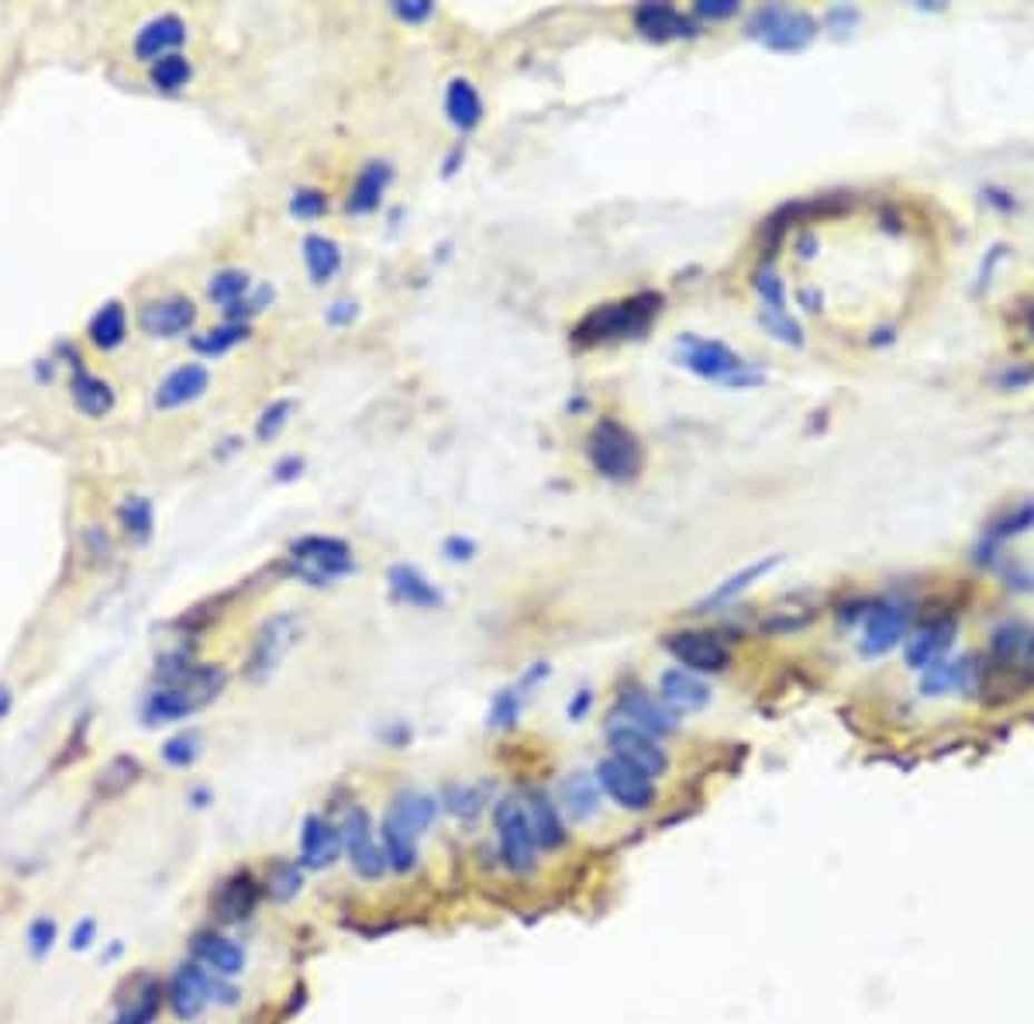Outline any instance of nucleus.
<instances>
[{
    "label": "nucleus",
    "mask_w": 1034,
    "mask_h": 1024,
    "mask_svg": "<svg viewBox=\"0 0 1034 1024\" xmlns=\"http://www.w3.org/2000/svg\"><path fill=\"white\" fill-rule=\"evenodd\" d=\"M190 800H194V807H207V804H210V794H207L204 787H194V790H190Z\"/></svg>",
    "instance_id": "61"
},
{
    "label": "nucleus",
    "mask_w": 1034,
    "mask_h": 1024,
    "mask_svg": "<svg viewBox=\"0 0 1034 1024\" xmlns=\"http://www.w3.org/2000/svg\"><path fill=\"white\" fill-rule=\"evenodd\" d=\"M386 580H390V590H394V597L404 600V604H411V608L432 611V608H442V604H445L442 590H439L435 583H427V577L417 573L414 567H407V562H397V567L390 570Z\"/></svg>",
    "instance_id": "29"
},
{
    "label": "nucleus",
    "mask_w": 1034,
    "mask_h": 1024,
    "mask_svg": "<svg viewBox=\"0 0 1034 1024\" xmlns=\"http://www.w3.org/2000/svg\"><path fill=\"white\" fill-rule=\"evenodd\" d=\"M163 759L166 766L173 769H190L197 759H200V735L197 731H180L173 735L166 746H163Z\"/></svg>",
    "instance_id": "43"
},
{
    "label": "nucleus",
    "mask_w": 1034,
    "mask_h": 1024,
    "mask_svg": "<svg viewBox=\"0 0 1034 1024\" xmlns=\"http://www.w3.org/2000/svg\"><path fill=\"white\" fill-rule=\"evenodd\" d=\"M559 810L573 821V825H583L590 821L597 810H600V784L593 772H569L562 787H559Z\"/></svg>",
    "instance_id": "28"
},
{
    "label": "nucleus",
    "mask_w": 1034,
    "mask_h": 1024,
    "mask_svg": "<svg viewBox=\"0 0 1034 1024\" xmlns=\"http://www.w3.org/2000/svg\"><path fill=\"white\" fill-rule=\"evenodd\" d=\"M1031 380H1034V366H1027V370H1021V366H1011L1007 373H1001V376H996V383H1001V386H1007V391H1011V386H1014V391H1017V386H1024V383H1031Z\"/></svg>",
    "instance_id": "56"
},
{
    "label": "nucleus",
    "mask_w": 1034,
    "mask_h": 1024,
    "mask_svg": "<svg viewBox=\"0 0 1034 1024\" xmlns=\"http://www.w3.org/2000/svg\"><path fill=\"white\" fill-rule=\"evenodd\" d=\"M259 897H263V883L248 869H238L228 879H221L218 890L210 894V910L218 922L238 925L245 917H253V910L259 907Z\"/></svg>",
    "instance_id": "13"
},
{
    "label": "nucleus",
    "mask_w": 1034,
    "mask_h": 1024,
    "mask_svg": "<svg viewBox=\"0 0 1034 1024\" xmlns=\"http://www.w3.org/2000/svg\"><path fill=\"white\" fill-rule=\"evenodd\" d=\"M738 0H700L693 8L697 18H707V21H725V18H735L738 14Z\"/></svg>",
    "instance_id": "51"
},
{
    "label": "nucleus",
    "mask_w": 1034,
    "mask_h": 1024,
    "mask_svg": "<svg viewBox=\"0 0 1034 1024\" xmlns=\"http://www.w3.org/2000/svg\"><path fill=\"white\" fill-rule=\"evenodd\" d=\"M669 656L690 673H725L731 666V649L715 631H672L666 634Z\"/></svg>",
    "instance_id": "11"
},
{
    "label": "nucleus",
    "mask_w": 1034,
    "mask_h": 1024,
    "mask_svg": "<svg viewBox=\"0 0 1034 1024\" xmlns=\"http://www.w3.org/2000/svg\"><path fill=\"white\" fill-rule=\"evenodd\" d=\"M386 184H390V166L386 163H366L360 169V176H355L345 207L352 210V215H373V210L380 207V197L386 194Z\"/></svg>",
    "instance_id": "31"
},
{
    "label": "nucleus",
    "mask_w": 1034,
    "mask_h": 1024,
    "mask_svg": "<svg viewBox=\"0 0 1034 1024\" xmlns=\"http://www.w3.org/2000/svg\"><path fill=\"white\" fill-rule=\"evenodd\" d=\"M248 338V325H238V322H225V325H218V328H207V332H200V335H194V352H200V356H225V352H232L235 345H242Z\"/></svg>",
    "instance_id": "40"
},
{
    "label": "nucleus",
    "mask_w": 1034,
    "mask_h": 1024,
    "mask_svg": "<svg viewBox=\"0 0 1034 1024\" xmlns=\"http://www.w3.org/2000/svg\"><path fill=\"white\" fill-rule=\"evenodd\" d=\"M779 567V555H772V559H762V562H752V567H745L741 573H735V577H728L715 593H710L700 608H718V604H728L731 597H738L741 590H748L756 580H762L766 573H772Z\"/></svg>",
    "instance_id": "38"
},
{
    "label": "nucleus",
    "mask_w": 1034,
    "mask_h": 1024,
    "mask_svg": "<svg viewBox=\"0 0 1034 1024\" xmlns=\"http://www.w3.org/2000/svg\"><path fill=\"white\" fill-rule=\"evenodd\" d=\"M955 631H958V628H955V621H948V618L924 624V628L914 634V639H907V649H904L907 666L917 669V673H924L928 666L942 662L945 652H948L952 642H955Z\"/></svg>",
    "instance_id": "27"
},
{
    "label": "nucleus",
    "mask_w": 1034,
    "mask_h": 1024,
    "mask_svg": "<svg viewBox=\"0 0 1034 1024\" xmlns=\"http://www.w3.org/2000/svg\"><path fill=\"white\" fill-rule=\"evenodd\" d=\"M210 391V373L200 363H184L176 366L159 386H156V407L159 411H176L200 401Z\"/></svg>",
    "instance_id": "19"
},
{
    "label": "nucleus",
    "mask_w": 1034,
    "mask_h": 1024,
    "mask_svg": "<svg viewBox=\"0 0 1034 1024\" xmlns=\"http://www.w3.org/2000/svg\"><path fill=\"white\" fill-rule=\"evenodd\" d=\"M439 800H442L445 810H452L455 818L473 821V818L483 815V807L490 804V794H486V787H473V784H445Z\"/></svg>",
    "instance_id": "37"
},
{
    "label": "nucleus",
    "mask_w": 1034,
    "mask_h": 1024,
    "mask_svg": "<svg viewBox=\"0 0 1034 1024\" xmlns=\"http://www.w3.org/2000/svg\"><path fill=\"white\" fill-rule=\"evenodd\" d=\"M338 828H342V849H345L352 869L360 873L363 879H370V883L383 879V873H386L390 866H386V856H383V845L376 841L373 818L366 815V810H363V807H352Z\"/></svg>",
    "instance_id": "10"
},
{
    "label": "nucleus",
    "mask_w": 1034,
    "mask_h": 1024,
    "mask_svg": "<svg viewBox=\"0 0 1034 1024\" xmlns=\"http://www.w3.org/2000/svg\"><path fill=\"white\" fill-rule=\"evenodd\" d=\"M197 322V304L190 297H156L138 307V328L149 338H180Z\"/></svg>",
    "instance_id": "12"
},
{
    "label": "nucleus",
    "mask_w": 1034,
    "mask_h": 1024,
    "mask_svg": "<svg viewBox=\"0 0 1034 1024\" xmlns=\"http://www.w3.org/2000/svg\"><path fill=\"white\" fill-rule=\"evenodd\" d=\"M338 856H342V828L328 818H321V815H307L304 831H301L297 863L304 869H328V866H335Z\"/></svg>",
    "instance_id": "15"
},
{
    "label": "nucleus",
    "mask_w": 1034,
    "mask_h": 1024,
    "mask_svg": "<svg viewBox=\"0 0 1034 1024\" xmlns=\"http://www.w3.org/2000/svg\"><path fill=\"white\" fill-rule=\"evenodd\" d=\"M979 683V666L976 656L962 659H942L920 673V693L924 697H945V693H973Z\"/></svg>",
    "instance_id": "17"
},
{
    "label": "nucleus",
    "mask_w": 1034,
    "mask_h": 1024,
    "mask_svg": "<svg viewBox=\"0 0 1034 1024\" xmlns=\"http://www.w3.org/2000/svg\"><path fill=\"white\" fill-rule=\"evenodd\" d=\"M710 687L697 677V673H690V669H683V666H676V669H666V673L659 677V700L666 703V708L672 711V715H693V711H703L707 703H710Z\"/></svg>",
    "instance_id": "16"
},
{
    "label": "nucleus",
    "mask_w": 1034,
    "mask_h": 1024,
    "mask_svg": "<svg viewBox=\"0 0 1034 1024\" xmlns=\"http://www.w3.org/2000/svg\"><path fill=\"white\" fill-rule=\"evenodd\" d=\"M493 828H496V845H501V863L514 876H528L539 866V841H534L528 810L521 797H504L493 807Z\"/></svg>",
    "instance_id": "4"
},
{
    "label": "nucleus",
    "mask_w": 1034,
    "mask_h": 1024,
    "mask_svg": "<svg viewBox=\"0 0 1034 1024\" xmlns=\"http://www.w3.org/2000/svg\"><path fill=\"white\" fill-rule=\"evenodd\" d=\"M662 311V297L659 294H634L624 297L618 304H603L593 307L583 322L577 325L573 338L580 345H600V342H621V338H641L649 332V325Z\"/></svg>",
    "instance_id": "1"
},
{
    "label": "nucleus",
    "mask_w": 1034,
    "mask_h": 1024,
    "mask_svg": "<svg viewBox=\"0 0 1034 1024\" xmlns=\"http://www.w3.org/2000/svg\"><path fill=\"white\" fill-rule=\"evenodd\" d=\"M394 14L401 18V21H427L435 14V4H427V0H397L394 4Z\"/></svg>",
    "instance_id": "52"
},
{
    "label": "nucleus",
    "mask_w": 1034,
    "mask_h": 1024,
    "mask_svg": "<svg viewBox=\"0 0 1034 1024\" xmlns=\"http://www.w3.org/2000/svg\"><path fill=\"white\" fill-rule=\"evenodd\" d=\"M1027 322H1031V335H1034V307H1031V317H1027Z\"/></svg>",
    "instance_id": "62"
},
{
    "label": "nucleus",
    "mask_w": 1034,
    "mask_h": 1024,
    "mask_svg": "<svg viewBox=\"0 0 1034 1024\" xmlns=\"http://www.w3.org/2000/svg\"><path fill=\"white\" fill-rule=\"evenodd\" d=\"M676 348H680V363L703 380H721V383H731V386H748V383L762 380L759 373H748V363H741L738 352H731L725 342L683 335Z\"/></svg>",
    "instance_id": "5"
},
{
    "label": "nucleus",
    "mask_w": 1034,
    "mask_h": 1024,
    "mask_svg": "<svg viewBox=\"0 0 1034 1024\" xmlns=\"http://www.w3.org/2000/svg\"><path fill=\"white\" fill-rule=\"evenodd\" d=\"M907 621H910V614H907V608H900V604H879L873 614H869V621H866V634H863V656L866 659H876V656H886L889 649H897L900 646V639L907 634Z\"/></svg>",
    "instance_id": "21"
},
{
    "label": "nucleus",
    "mask_w": 1034,
    "mask_h": 1024,
    "mask_svg": "<svg viewBox=\"0 0 1034 1024\" xmlns=\"http://www.w3.org/2000/svg\"><path fill=\"white\" fill-rule=\"evenodd\" d=\"M294 414V404L290 401H273L263 414H259V425H256V439L259 442H269L276 439L283 429H287V421Z\"/></svg>",
    "instance_id": "47"
},
{
    "label": "nucleus",
    "mask_w": 1034,
    "mask_h": 1024,
    "mask_svg": "<svg viewBox=\"0 0 1034 1024\" xmlns=\"http://www.w3.org/2000/svg\"><path fill=\"white\" fill-rule=\"evenodd\" d=\"M248 291H253V284H248V276L242 269H221V273H214L210 284H207V297L221 311L232 307L235 301H242Z\"/></svg>",
    "instance_id": "41"
},
{
    "label": "nucleus",
    "mask_w": 1034,
    "mask_h": 1024,
    "mask_svg": "<svg viewBox=\"0 0 1034 1024\" xmlns=\"http://www.w3.org/2000/svg\"><path fill=\"white\" fill-rule=\"evenodd\" d=\"M301 470H304V459H297V455H287V459H279L276 463V480L279 483H287V480H294V476H301Z\"/></svg>",
    "instance_id": "57"
},
{
    "label": "nucleus",
    "mask_w": 1034,
    "mask_h": 1024,
    "mask_svg": "<svg viewBox=\"0 0 1034 1024\" xmlns=\"http://www.w3.org/2000/svg\"><path fill=\"white\" fill-rule=\"evenodd\" d=\"M69 397H73V404H77L87 417H104L107 411L115 407L111 383L100 380V376H93V373H87L83 366H77L73 380H69Z\"/></svg>",
    "instance_id": "30"
},
{
    "label": "nucleus",
    "mask_w": 1034,
    "mask_h": 1024,
    "mask_svg": "<svg viewBox=\"0 0 1034 1024\" xmlns=\"http://www.w3.org/2000/svg\"><path fill=\"white\" fill-rule=\"evenodd\" d=\"M1027 528H1034V504H1021V508L1007 511L1004 518H996L993 528H989V545L993 542H1007V539L1027 532Z\"/></svg>",
    "instance_id": "44"
},
{
    "label": "nucleus",
    "mask_w": 1034,
    "mask_h": 1024,
    "mask_svg": "<svg viewBox=\"0 0 1034 1024\" xmlns=\"http://www.w3.org/2000/svg\"><path fill=\"white\" fill-rule=\"evenodd\" d=\"M352 317H355V301H335L332 307H328V325H352Z\"/></svg>",
    "instance_id": "55"
},
{
    "label": "nucleus",
    "mask_w": 1034,
    "mask_h": 1024,
    "mask_svg": "<svg viewBox=\"0 0 1034 1024\" xmlns=\"http://www.w3.org/2000/svg\"><path fill=\"white\" fill-rule=\"evenodd\" d=\"M52 945H56V922H49V917H35V922L28 925V948H31V956H35V959H46L49 952H52Z\"/></svg>",
    "instance_id": "49"
},
{
    "label": "nucleus",
    "mask_w": 1034,
    "mask_h": 1024,
    "mask_svg": "<svg viewBox=\"0 0 1034 1024\" xmlns=\"http://www.w3.org/2000/svg\"><path fill=\"white\" fill-rule=\"evenodd\" d=\"M521 804L528 810V821H531V831H534V841H539V849L559 853L562 845L569 841V831H565L559 804L545 790H528L521 797Z\"/></svg>",
    "instance_id": "18"
},
{
    "label": "nucleus",
    "mask_w": 1034,
    "mask_h": 1024,
    "mask_svg": "<svg viewBox=\"0 0 1034 1024\" xmlns=\"http://www.w3.org/2000/svg\"><path fill=\"white\" fill-rule=\"evenodd\" d=\"M587 455L600 476L618 480V483L634 480L641 473V463H646V452H641V442L634 439V432H628L614 417H600L590 429Z\"/></svg>",
    "instance_id": "2"
},
{
    "label": "nucleus",
    "mask_w": 1034,
    "mask_h": 1024,
    "mask_svg": "<svg viewBox=\"0 0 1034 1024\" xmlns=\"http://www.w3.org/2000/svg\"><path fill=\"white\" fill-rule=\"evenodd\" d=\"M442 552L452 559V562H466V559H473V552H476V545L470 542V539H449L445 545H442Z\"/></svg>",
    "instance_id": "54"
},
{
    "label": "nucleus",
    "mask_w": 1034,
    "mask_h": 1024,
    "mask_svg": "<svg viewBox=\"0 0 1034 1024\" xmlns=\"http://www.w3.org/2000/svg\"><path fill=\"white\" fill-rule=\"evenodd\" d=\"M756 291H759L766 311H787V287H782V279L772 266L756 273Z\"/></svg>",
    "instance_id": "46"
},
{
    "label": "nucleus",
    "mask_w": 1034,
    "mask_h": 1024,
    "mask_svg": "<svg viewBox=\"0 0 1034 1024\" xmlns=\"http://www.w3.org/2000/svg\"><path fill=\"white\" fill-rule=\"evenodd\" d=\"M518 715H521V690H501L490 703L486 725L496 728V731H508V728L518 725Z\"/></svg>",
    "instance_id": "45"
},
{
    "label": "nucleus",
    "mask_w": 1034,
    "mask_h": 1024,
    "mask_svg": "<svg viewBox=\"0 0 1034 1024\" xmlns=\"http://www.w3.org/2000/svg\"><path fill=\"white\" fill-rule=\"evenodd\" d=\"M762 325H766L769 335H776L779 342H787V345H800V342H804L800 325L794 322V317H790L787 311H766V307H762Z\"/></svg>",
    "instance_id": "48"
},
{
    "label": "nucleus",
    "mask_w": 1034,
    "mask_h": 1024,
    "mask_svg": "<svg viewBox=\"0 0 1034 1024\" xmlns=\"http://www.w3.org/2000/svg\"><path fill=\"white\" fill-rule=\"evenodd\" d=\"M989 659L1004 669H1027L1034 666V628L1024 621H1007L993 631Z\"/></svg>",
    "instance_id": "26"
},
{
    "label": "nucleus",
    "mask_w": 1034,
    "mask_h": 1024,
    "mask_svg": "<svg viewBox=\"0 0 1034 1024\" xmlns=\"http://www.w3.org/2000/svg\"><path fill=\"white\" fill-rule=\"evenodd\" d=\"M11 708H14V693H11V687L0 683V721L11 715Z\"/></svg>",
    "instance_id": "60"
},
{
    "label": "nucleus",
    "mask_w": 1034,
    "mask_h": 1024,
    "mask_svg": "<svg viewBox=\"0 0 1034 1024\" xmlns=\"http://www.w3.org/2000/svg\"><path fill=\"white\" fill-rule=\"evenodd\" d=\"M190 952H194V963L228 979L245 969V948L221 932H197L190 938Z\"/></svg>",
    "instance_id": "20"
},
{
    "label": "nucleus",
    "mask_w": 1034,
    "mask_h": 1024,
    "mask_svg": "<svg viewBox=\"0 0 1034 1024\" xmlns=\"http://www.w3.org/2000/svg\"><path fill=\"white\" fill-rule=\"evenodd\" d=\"M748 35L772 52H804L817 35V21L804 11L769 4V8H759L752 14V21H748Z\"/></svg>",
    "instance_id": "7"
},
{
    "label": "nucleus",
    "mask_w": 1034,
    "mask_h": 1024,
    "mask_svg": "<svg viewBox=\"0 0 1034 1024\" xmlns=\"http://www.w3.org/2000/svg\"><path fill=\"white\" fill-rule=\"evenodd\" d=\"M190 77H194V66H190V59H187V56H180V52L163 56L159 62H152V66H149V80H152V87H156V90H163V93H176V90H184V87L190 83Z\"/></svg>",
    "instance_id": "39"
},
{
    "label": "nucleus",
    "mask_w": 1034,
    "mask_h": 1024,
    "mask_svg": "<svg viewBox=\"0 0 1034 1024\" xmlns=\"http://www.w3.org/2000/svg\"><path fill=\"white\" fill-rule=\"evenodd\" d=\"M87 335H90V342H93L97 348H104V352L118 348V345L125 342V335H128V314H125V307H121L118 301H107V304L90 317Z\"/></svg>",
    "instance_id": "34"
},
{
    "label": "nucleus",
    "mask_w": 1034,
    "mask_h": 1024,
    "mask_svg": "<svg viewBox=\"0 0 1034 1024\" xmlns=\"http://www.w3.org/2000/svg\"><path fill=\"white\" fill-rule=\"evenodd\" d=\"M166 1004V986L156 976H138L135 994L128 1001V1007L118 1014L125 1024H156L159 1011Z\"/></svg>",
    "instance_id": "33"
},
{
    "label": "nucleus",
    "mask_w": 1034,
    "mask_h": 1024,
    "mask_svg": "<svg viewBox=\"0 0 1034 1024\" xmlns=\"http://www.w3.org/2000/svg\"><path fill=\"white\" fill-rule=\"evenodd\" d=\"M587 708H590V690H580V697L569 703V718L573 721H580L583 715H587Z\"/></svg>",
    "instance_id": "59"
},
{
    "label": "nucleus",
    "mask_w": 1034,
    "mask_h": 1024,
    "mask_svg": "<svg viewBox=\"0 0 1034 1024\" xmlns=\"http://www.w3.org/2000/svg\"><path fill=\"white\" fill-rule=\"evenodd\" d=\"M301 631H304V614L297 611H279L269 621H263L253 639V652H248V662H245V677L253 683L266 680L297 646Z\"/></svg>",
    "instance_id": "6"
},
{
    "label": "nucleus",
    "mask_w": 1034,
    "mask_h": 1024,
    "mask_svg": "<svg viewBox=\"0 0 1034 1024\" xmlns=\"http://www.w3.org/2000/svg\"><path fill=\"white\" fill-rule=\"evenodd\" d=\"M287 567L294 577H301L311 587H328L338 577H348L355 570L352 549L342 539L332 535H304L290 545Z\"/></svg>",
    "instance_id": "3"
},
{
    "label": "nucleus",
    "mask_w": 1034,
    "mask_h": 1024,
    "mask_svg": "<svg viewBox=\"0 0 1034 1024\" xmlns=\"http://www.w3.org/2000/svg\"><path fill=\"white\" fill-rule=\"evenodd\" d=\"M614 711H618L624 721H631L634 728L649 731V735H656V738L676 731V715L666 708V703H662L656 693H649L646 687H638V683H628V687L618 693V708H614Z\"/></svg>",
    "instance_id": "14"
},
{
    "label": "nucleus",
    "mask_w": 1034,
    "mask_h": 1024,
    "mask_svg": "<svg viewBox=\"0 0 1034 1024\" xmlns=\"http://www.w3.org/2000/svg\"><path fill=\"white\" fill-rule=\"evenodd\" d=\"M304 263L314 284H328V279L342 269V249L338 242L328 235H307L304 238Z\"/></svg>",
    "instance_id": "35"
},
{
    "label": "nucleus",
    "mask_w": 1034,
    "mask_h": 1024,
    "mask_svg": "<svg viewBox=\"0 0 1034 1024\" xmlns=\"http://www.w3.org/2000/svg\"><path fill=\"white\" fill-rule=\"evenodd\" d=\"M593 776H597L600 790L608 794L621 810L641 815V810H649V807L656 804V784L649 780V776L638 772V769H631L628 762H621V759H614V756L600 759L597 769H593Z\"/></svg>",
    "instance_id": "9"
},
{
    "label": "nucleus",
    "mask_w": 1034,
    "mask_h": 1024,
    "mask_svg": "<svg viewBox=\"0 0 1034 1024\" xmlns=\"http://www.w3.org/2000/svg\"><path fill=\"white\" fill-rule=\"evenodd\" d=\"M87 542H90V552H93L97 559L104 555V562H107V555H111V542H107V539H100V532H97V528H90V532H87Z\"/></svg>",
    "instance_id": "58"
},
{
    "label": "nucleus",
    "mask_w": 1034,
    "mask_h": 1024,
    "mask_svg": "<svg viewBox=\"0 0 1034 1024\" xmlns=\"http://www.w3.org/2000/svg\"><path fill=\"white\" fill-rule=\"evenodd\" d=\"M442 815V800L432 794H401L394 797V804L386 807L383 821L394 825L401 831H411L414 838H421L427 828H432Z\"/></svg>",
    "instance_id": "25"
},
{
    "label": "nucleus",
    "mask_w": 1034,
    "mask_h": 1024,
    "mask_svg": "<svg viewBox=\"0 0 1034 1024\" xmlns=\"http://www.w3.org/2000/svg\"><path fill=\"white\" fill-rule=\"evenodd\" d=\"M93 942H97V925L90 922V917H83V922L73 928V935H69V948H73V952H87Z\"/></svg>",
    "instance_id": "53"
},
{
    "label": "nucleus",
    "mask_w": 1034,
    "mask_h": 1024,
    "mask_svg": "<svg viewBox=\"0 0 1034 1024\" xmlns=\"http://www.w3.org/2000/svg\"><path fill=\"white\" fill-rule=\"evenodd\" d=\"M603 728H608V746H611V756H614V759L628 762V766L638 769V772H646L649 780H659V776H666L669 756H666V749L659 746L656 735L634 728V725L624 721L618 711H611V718H608V725H603Z\"/></svg>",
    "instance_id": "8"
},
{
    "label": "nucleus",
    "mask_w": 1034,
    "mask_h": 1024,
    "mask_svg": "<svg viewBox=\"0 0 1034 1024\" xmlns=\"http://www.w3.org/2000/svg\"><path fill=\"white\" fill-rule=\"evenodd\" d=\"M118 518H121V528H125L128 539L149 542V535H152V504L146 498H128L118 508Z\"/></svg>",
    "instance_id": "42"
},
{
    "label": "nucleus",
    "mask_w": 1034,
    "mask_h": 1024,
    "mask_svg": "<svg viewBox=\"0 0 1034 1024\" xmlns=\"http://www.w3.org/2000/svg\"><path fill=\"white\" fill-rule=\"evenodd\" d=\"M166 1004L173 1011L176 1021H194L204 1014L207 1007V994H204V979H200V966L197 963H180L166 986Z\"/></svg>",
    "instance_id": "24"
},
{
    "label": "nucleus",
    "mask_w": 1034,
    "mask_h": 1024,
    "mask_svg": "<svg viewBox=\"0 0 1034 1024\" xmlns=\"http://www.w3.org/2000/svg\"><path fill=\"white\" fill-rule=\"evenodd\" d=\"M445 115L459 131H473L483 121V100L470 80L455 77L445 90Z\"/></svg>",
    "instance_id": "32"
},
{
    "label": "nucleus",
    "mask_w": 1034,
    "mask_h": 1024,
    "mask_svg": "<svg viewBox=\"0 0 1034 1024\" xmlns=\"http://www.w3.org/2000/svg\"><path fill=\"white\" fill-rule=\"evenodd\" d=\"M634 28L652 42H669V39H693L700 35L697 21L676 11L669 4H641L634 8Z\"/></svg>",
    "instance_id": "23"
},
{
    "label": "nucleus",
    "mask_w": 1034,
    "mask_h": 1024,
    "mask_svg": "<svg viewBox=\"0 0 1034 1024\" xmlns=\"http://www.w3.org/2000/svg\"><path fill=\"white\" fill-rule=\"evenodd\" d=\"M266 894H269V900H276V904H287V900H294L301 890H304V866L297 863V859H276L269 869H266Z\"/></svg>",
    "instance_id": "36"
},
{
    "label": "nucleus",
    "mask_w": 1034,
    "mask_h": 1024,
    "mask_svg": "<svg viewBox=\"0 0 1034 1024\" xmlns=\"http://www.w3.org/2000/svg\"><path fill=\"white\" fill-rule=\"evenodd\" d=\"M290 210H294L297 218H321L328 210V197L321 194V190H314V187H304V190H297L290 197Z\"/></svg>",
    "instance_id": "50"
},
{
    "label": "nucleus",
    "mask_w": 1034,
    "mask_h": 1024,
    "mask_svg": "<svg viewBox=\"0 0 1034 1024\" xmlns=\"http://www.w3.org/2000/svg\"><path fill=\"white\" fill-rule=\"evenodd\" d=\"M111 1024H125V1021H121V1017H115V1021H111Z\"/></svg>",
    "instance_id": "63"
},
{
    "label": "nucleus",
    "mask_w": 1034,
    "mask_h": 1024,
    "mask_svg": "<svg viewBox=\"0 0 1034 1024\" xmlns=\"http://www.w3.org/2000/svg\"><path fill=\"white\" fill-rule=\"evenodd\" d=\"M184 42H187V24L176 14H159L149 24H141V31L135 35V56L152 66L163 56H173Z\"/></svg>",
    "instance_id": "22"
}]
</instances>
